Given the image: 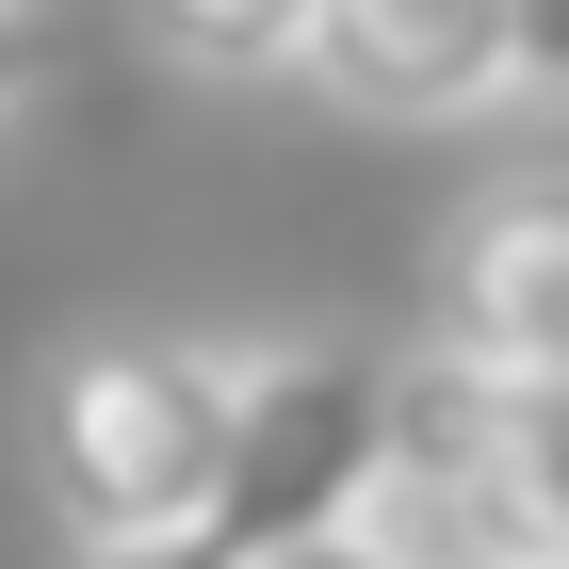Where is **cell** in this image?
<instances>
[{"instance_id":"277c9868","label":"cell","mask_w":569,"mask_h":569,"mask_svg":"<svg viewBox=\"0 0 569 569\" xmlns=\"http://www.w3.org/2000/svg\"><path fill=\"white\" fill-rule=\"evenodd\" d=\"M439 358L569 375V163H521L456 212V244H439Z\"/></svg>"},{"instance_id":"52a82bcc","label":"cell","mask_w":569,"mask_h":569,"mask_svg":"<svg viewBox=\"0 0 569 569\" xmlns=\"http://www.w3.org/2000/svg\"><path fill=\"white\" fill-rule=\"evenodd\" d=\"M521 17V98H569V0H505Z\"/></svg>"},{"instance_id":"6da1fadb","label":"cell","mask_w":569,"mask_h":569,"mask_svg":"<svg viewBox=\"0 0 569 569\" xmlns=\"http://www.w3.org/2000/svg\"><path fill=\"white\" fill-rule=\"evenodd\" d=\"M228 407H244V342H82L33 407V472H49V521L82 537L98 569L163 553L196 505H212V456H228Z\"/></svg>"},{"instance_id":"ba28073f","label":"cell","mask_w":569,"mask_h":569,"mask_svg":"<svg viewBox=\"0 0 569 569\" xmlns=\"http://www.w3.org/2000/svg\"><path fill=\"white\" fill-rule=\"evenodd\" d=\"M33 66H49V49H33V0H0V114L33 98Z\"/></svg>"},{"instance_id":"8992f818","label":"cell","mask_w":569,"mask_h":569,"mask_svg":"<svg viewBox=\"0 0 569 569\" xmlns=\"http://www.w3.org/2000/svg\"><path fill=\"white\" fill-rule=\"evenodd\" d=\"M261 569H423L391 521H342V537H293V553H261Z\"/></svg>"},{"instance_id":"3957f363","label":"cell","mask_w":569,"mask_h":569,"mask_svg":"<svg viewBox=\"0 0 569 569\" xmlns=\"http://www.w3.org/2000/svg\"><path fill=\"white\" fill-rule=\"evenodd\" d=\"M293 82L375 131H456V114L521 98V17L505 0H309Z\"/></svg>"},{"instance_id":"5b68a950","label":"cell","mask_w":569,"mask_h":569,"mask_svg":"<svg viewBox=\"0 0 569 569\" xmlns=\"http://www.w3.org/2000/svg\"><path fill=\"white\" fill-rule=\"evenodd\" d=\"M131 33L163 49L179 82H293L309 0H131Z\"/></svg>"},{"instance_id":"7a4b0ae2","label":"cell","mask_w":569,"mask_h":569,"mask_svg":"<svg viewBox=\"0 0 569 569\" xmlns=\"http://www.w3.org/2000/svg\"><path fill=\"white\" fill-rule=\"evenodd\" d=\"M375 472H391V358L261 342L244 358V407H228V456H212V505L131 569H261L293 537L375 521Z\"/></svg>"},{"instance_id":"9c48e42d","label":"cell","mask_w":569,"mask_h":569,"mask_svg":"<svg viewBox=\"0 0 569 569\" xmlns=\"http://www.w3.org/2000/svg\"><path fill=\"white\" fill-rule=\"evenodd\" d=\"M537 569H569V553H537Z\"/></svg>"}]
</instances>
